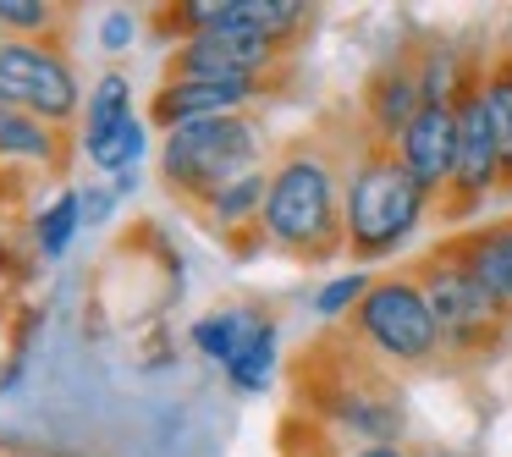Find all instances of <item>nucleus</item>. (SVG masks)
<instances>
[{"instance_id": "obj_20", "label": "nucleus", "mask_w": 512, "mask_h": 457, "mask_svg": "<svg viewBox=\"0 0 512 457\" xmlns=\"http://www.w3.org/2000/svg\"><path fill=\"white\" fill-rule=\"evenodd\" d=\"M479 89H485V111H490V127L501 138V160H507V177H512V56H501L479 78Z\"/></svg>"}, {"instance_id": "obj_25", "label": "nucleus", "mask_w": 512, "mask_h": 457, "mask_svg": "<svg viewBox=\"0 0 512 457\" xmlns=\"http://www.w3.org/2000/svg\"><path fill=\"white\" fill-rule=\"evenodd\" d=\"M111 210H116V193L111 188H89V193H83V221H89V226H100Z\"/></svg>"}, {"instance_id": "obj_12", "label": "nucleus", "mask_w": 512, "mask_h": 457, "mask_svg": "<svg viewBox=\"0 0 512 457\" xmlns=\"http://www.w3.org/2000/svg\"><path fill=\"white\" fill-rule=\"evenodd\" d=\"M0 160H34V166L61 171V160H67L61 127L39 122V116H28V111H12V105H0Z\"/></svg>"}, {"instance_id": "obj_21", "label": "nucleus", "mask_w": 512, "mask_h": 457, "mask_svg": "<svg viewBox=\"0 0 512 457\" xmlns=\"http://www.w3.org/2000/svg\"><path fill=\"white\" fill-rule=\"evenodd\" d=\"M270 369H276V325L265 320V331H259L254 342L243 347V358H237L226 375H232L237 391H265V386H270Z\"/></svg>"}, {"instance_id": "obj_9", "label": "nucleus", "mask_w": 512, "mask_h": 457, "mask_svg": "<svg viewBox=\"0 0 512 457\" xmlns=\"http://www.w3.org/2000/svg\"><path fill=\"white\" fill-rule=\"evenodd\" d=\"M507 177V160H501V138L490 127V111H485V89L468 83L463 100H457V210L479 204L496 182Z\"/></svg>"}, {"instance_id": "obj_5", "label": "nucleus", "mask_w": 512, "mask_h": 457, "mask_svg": "<svg viewBox=\"0 0 512 457\" xmlns=\"http://www.w3.org/2000/svg\"><path fill=\"white\" fill-rule=\"evenodd\" d=\"M358 331L380 347L386 358H402V364H419L441 347V325L430 314V298H424L419 281H375L369 298L358 303Z\"/></svg>"}, {"instance_id": "obj_11", "label": "nucleus", "mask_w": 512, "mask_h": 457, "mask_svg": "<svg viewBox=\"0 0 512 457\" xmlns=\"http://www.w3.org/2000/svg\"><path fill=\"white\" fill-rule=\"evenodd\" d=\"M259 94V83H210V78H166L149 105L160 127H188V122H210V116H243V105Z\"/></svg>"}, {"instance_id": "obj_28", "label": "nucleus", "mask_w": 512, "mask_h": 457, "mask_svg": "<svg viewBox=\"0 0 512 457\" xmlns=\"http://www.w3.org/2000/svg\"><path fill=\"white\" fill-rule=\"evenodd\" d=\"M0 45H6V28H0Z\"/></svg>"}, {"instance_id": "obj_10", "label": "nucleus", "mask_w": 512, "mask_h": 457, "mask_svg": "<svg viewBox=\"0 0 512 457\" xmlns=\"http://www.w3.org/2000/svg\"><path fill=\"white\" fill-rule=\"evenodd\" d=\"M397 160L413 171V182H419L424 193L446 188V182L457 177V105H430L424 100V111L408 122V133L397 138Z\"/></svg>"}, {"instance_id": "obj_23", "label": "nucleus", "mask_w": 512, "mask_h": 457, "mask_svg": "<svg viewBox=\"0 0 512 457\" xmlns=\"http://www.w3.org/2000/svg\"><path fill=\"white\" fill-rule=\"evenodd\" d=\"M369 287H375V281H369L364 270H347V276L325 281V287L314 292V314H325V320H336V314H347L353 303H364V298H369Z\"/></svg>"}, {"instance_id": "obj_27", "label": "nucleus", "mask_w": 512, "mask_h": 457, "mask_svg": "<svg viewBox=\"0 0 512 457\" xmlns=\"http://www.w3.org/2000/svg\"><path fill=\"white\" fill-rule=\"evenodd\" d=\"M0 270H6V243H0Z\"/></svg>"}, {"instance_id": "obj_4", "label": "nucleus", "mask_w": 512, "mask_h": 457, "mask_svg": "<svg viewBox=\"0 0 512 457\" xmlns=\"http://www.w3.org/2000/svg\"><path fill=\"white\" fill-rule=\"evenodd\" d=\"M0 105L28 111L39 122L61 127L83 111V89L72 61L45 39H6L0 45Z\"/></svg>"}, {"instance_id": "obj_7", "label": "nucleus", "mask_w": 512, "mask_h": 457, "mask_svg": "<svg viewBox=\"0 0 512 457\" xmlns=\"http://www.w3.org/2000/svg\"><path fill=\"white\" fill-rule=\"evenodd\" d=\"M166 23L182 39L215 34V28H237V34H259L270 45H281V39H292L309 23V6L303 0H188V6L166 12Z\"/></svg>"}, {"instance_id": "obj_24", "label": "nucleus", "mask_w": 512, "mask_h": 457, "mask_svg": "<svg viewBox=\"0 0 512 457\" xmlns=\"http://www.w3.org/2000/svg\"><path fill=\"white\" fill-rule=\"evenodd\" d=\"M133 39H138V17H133V12H111V17L100 23V45H105V50H127Z\"/></svg>"}, {"instance_id": "obj_17", "label": "nucleus", "mask_w": 512, "mask_h": 457, "mask_svg": "<svg viewBox=\"0 0 512 457\" xmlns=\"http://www.w3.org/2000/svg\"><path fill=\"white\" fill-rule=\"evenodd\" d=\"M265 193H270V177L265 171H248V177H237L226 193H215L210 199V215L221 232H232V226H259V215H265Z\"/></svg>"}, {"instance_id": "obj_26", "label": "nucleus", "mask_w": 512, "mask_h": 457, "mask_svg": "<svg viewBox=\"0 0 512 457\" xmlns=\"http://www.w3.org/2000/svg\"><path fill=\"white\" fill-rule=\"evenodd\" d=\"M353 457H402L397 446H364V452H353Z\"/></svg>"}, {"instance_id": "obj_18", "label": "nucleus", "mask_w": 512, "mask_h": 457, "mask_svg": "<svg viewBox=\"0 0 512 457\" xmlns=\"http://www.w3.org/2000/svg\"><path fill=\"white\" fill-rule=\"evenodd\" d=\"M83 226V193H61L50 210H39V221H34V243H39V254L45 259H56V254H67V243H72V232Z\"/></svg>"}, {"instance_id": "obj_8", "label": "nucleus", "mask_w": 512, "mask_h": 457, "mask_svg": "<svg viewBox=\"0 0 512 457\" xmlns=\"http://www.w3.org/2000/svg\"><path fill=\"white\" fill-rule=\"evenodd\" d=\"M276 61V45L259 34H237V28H215V34H193L171 50L166 78H210V83H259L265 67Z\"/></svg>"}, {"instance_id": "obj_19", "label": "nucleus", "mask_w": 512, "mask_h": 457, "mask_svg": "<svg viewBox=\"0 0 512 457\" xmlns=\"http://www.w3.org/2000/svg\"><path fill=\"white\" fill-rule=\"evenodd\" d=\"M138 160H144V116H127L111 138H100V144L89 149V166L111 171V177H133Z\"/></svg>"}, {"instance_id": "obj_2", "label": "nucleus", "mask_w": 512, "mask_h": 457, "mask_svg": "<svg viewBox=\"0 0 512 457\" xmlns=\"http://www.w3.org/2000/svg\"><path fill=\"white\" fill-rule=\"evenodd\" d=\"M160 171L182 199L210 204L237 177L259 171V127L248 116H210V122L171 127L160 149Z\"/></svg>"}, {"instance_id": "obj_1", "label": "nucleus", "mask_w": 512, "mask_h": 457, "mask_svg": "<svg viewBox=\"0 0 512 457\" xmlns=\"http://www.w3.org/2000/svg\"><path fill=\"white\" fill-rule=\"evenodd\" d=\"M424 199L430 193L413 182V171L397 160V149H369L342 199V232L353 243V254H364V259L391 254L419 226Z\"/></svg>"}, {"instance_id": "obj_14", "label": "nucleus", "mask_w": 512, "mask_h": 457, "mask_svg": "<svg viewBox=\"0 0 512 457\" xmlns=\"http://www.w3.org/2000/svg\"><path fill=\"white\" fill-rule=\"evenodd\" d=\"M369 111H375V127L397 144L402 133H408V122L424 111V83L413 67H391L386 78L375 83V94H369Z\"/></svg>"}, {"instance_id": "obj_6", "label": "nucleus", "mask_w": 512, "mask_h": 457, "mask_svg": "<svg viewBox=\"0 0 512 457\" xmlns=\"http://www.w3.org/2000/svg\"><path fill=\"white\" fill-rule=\"evenodd\" d=\"M419 287H424V298H430V314H435L446 342H479V336L496 331V320H501L496 292H490L463 259H435Z\"/></svg>"}, {"instance_id": "obj_3", "label": "nucleus", "mask_w": 512, "mask_h": 457, "mask_svg": "<svg viewBox=\"0 0 512 457\" xmlns=\"http://www.w3.org/2000/svg\"><path fill=\"white\" fill-rule=\"evenodd\" d=\"M342 226V199H336V177L325 160L314 155H292L270 171V193H265V215L259 232L270 243L292 248V254H325L336 243Z\"/></svg>"}, {"instance_id": "obj_15", "label": "nucleus", "mask_w": 512, "mask_h": 457, "mask_svg": "<svg viewBox=\"0 0 512 457\" xmlns=\"http://www.w3.org/2000/svg\"><path fill=\"white\" fill-rule=\"evenodd\" d=\"M127 116H133V83H127V72H105V78L89 89V111H83V149H94L100 138H111Z\"/></svg>"}, {"instance_id": "obj_22", "label": "nucleus", "mask_w": 512, "mask_h": 457, "mask_svg": "<svg viewBox=\"0 0 512 457\" xmlns=\"http://www.w3.org/2000/svg\"><path fill=\"white\" fill-rule=\"evenodd\" d=\"M56 23H61V12L45 6V0H0V28H6V39H39Z\"/></svg>"}, {"instance_id": "obj_16", "label": "nucleus", "mask_w": 512, "mask_h": 457, "mask_svg": "<svg viewBox=\"0 0 512 457\" xmlns=\"http://www.w3.org/2000/svg\"><path fill=\"white\" fill-rule=\"evenodd\" d=\"M457 259H463V265L474 270V276L485 281L490 292H496V303H501V309H507V303H512V226H501V232L474 237V243H468Z\"/></svg>"}, {"instance_id": "obj_13", "label": "nucleus", "mask_w": 512, "mask_h": 457, "mask_svg": "<svg viewBox=\"0 0 512 457\" xmlns=\"http://www.w3.org/2000/svg\"><path fill=\"white\" fill-rule=\"evenodd\" d=\"M259 331H265V320H259L254 309H215L193 325V347H199L204 358H215L221 369H232Z\"/></svg>"}]
</instances>
